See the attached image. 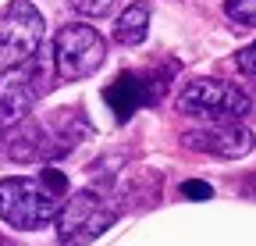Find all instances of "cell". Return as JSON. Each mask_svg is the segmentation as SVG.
Listing matches in <instances>:
<instances>
[{"mask_svg": "<svg viewBox=\"0 0 256 246\" xmlns=\"http://www.w3.org/2000/svg\"><path fill=\"white\" fill-rule=\"evenodd\" d=\"M54 79V57L43 54V47L0 72V129H11L36 107L40 97H46Z\"/></svg>", "mask_w": 256, "mask_h": 246, "instance_id": "6da1fadb", "label": "cell"}, {"mask_svg": "<svg viewBox=\"0 0 256 246\" xmlns=\"http://www.w3.org/2000/svg\"><path fill=\"white\" fill-rule=\"evenodd\" d=\"M57 189H50V182L43 178H4L0 182V221L32 232V228H43L54 221L57 214Z\"/></svg>", "mask_w": 256, "mask_h": 246, "instance_id": "7a4b0ae2", "label": "cell"}, {"mask_svg": "<svg viewBox=\"0 0 256 246\" xmlns=\"http://www.w3.org/2000/svg\"><path fill=\"white\" fill-rule=\"evenodd\" d=\"M114 218H118V203L107 193H100V189H78L75 196L64 200L57 207V214H54L57 242L60 246H89Z\"/></svg>", "mask_w": 256, "mask_h": 246, "instance_id": "3957f363", "label": "cell"}, {"mask_svg": "<svg viewBox=\"0 0 256 246\" xmlns=\"http://www.w3.org/2000/svg\"><path fill=\"white\" fill-rule=\"evenodd\" d=\"M178 111L188 118H206V121H242L252 111V100L235 82L192 79L178 93Z\"/></svg>", "mask_w": 256, "mask_h": 246, "instance_id": "277c9868", "label": "cell"}, {"mask_svg": "<svg viewBox=\"0 0 256 246\" xmlns=\"http://www.w3.org/2000/svg\"><path fill=\"white\" fill-rule=\"evenodd\" d=\"M54 72L68 82L89 79L107 57V43L92 25H64L54 40Z\"/></svg>", "mask_w": 256, "mask_h": 246, "instance_id": "5b68a950", "label": "cell"}, {"mask_svg": "<svg viewBox=\"0 0 256 246\" xmlns=\"http://www.w3.org/2000/svg\"><path fill=\"white\" fill-rule=\"evenodd\" d=\"M43 15L28 0H11L0 11V68L18 65L43 47Z\"/></svg>", "mask_w": 256, "mask_h": 246, "instance_id": "8992f818", "label": "cell"}, {"mask_svg": "<svg viewBox=\"0 0 256 246\" xmlns=\"http://www.w3.org/2000/svg\"><path fill=\"white\" fill-rule=\"evenodd\" d=\"M182 146L196 150V153H210V157H246L252 150V132L238 121H210L206 129H188L182 136Z\"/></svg>", "mask_w": 256, "mask_h": 246, "instance_id": "52a82bcc", "label": "cell"}, {"mask_svg": "<svg viewBox=\"0 0 256 246\" xmlns=\"http://www.w3.org/2000/svg\"><path fill=\"white\" fill-rule=\"evenodd\" d=\"M104 100H107V107H110L121 121H128L142 104H153V89H150L139 75H118V79L104 89Z\"/></svg>", "mask_w": 256, "mask_h": 246, "instance_id": "ba28073f", "label": "cell"}, {"mask_svg": "<svg viewBox=\"0 0 256 246\" xmlns=\"http://www.w3.org/2000/svg\"><path fill=\"white\" fill-rule=\"evenodd\" d=\"M146 33H150V8H146V4L128 8V11L118 18V25H114V40H118L121 47H139V43L146 40Z\"/></svg>", "mask_w": 256, "mask_h": 246, "instance_id": "9c48e42d", "label": "cell"}, {"mask_svg": "<svg viewBox=\"0 0 256 246\" xmlns=\"http://www.w3.org/2000/svg\"><path fill=\"white\" fill-rule=\"evenodd\" d=\"M224 15L238 25H256V0H224Z\"/></svg>", "mask_w": 256, "mask_h": 246, "instance_id": "30bf717a", "label": "cell"}, {"mask_svg": "<svg viewBox=\"0 0 256 246\" xmlns=\"http://www.w3.org/2000/svg\"><path fill=\"white\" fill-rule=\"evenodd\" d=\"M68 4H72L78 15H89V18H104V15H110L114 0H68Z\"/></svg>", "mask_w": 256, "mask_h": 246, "instance_id": "8fae6325", "label": "cell"}, {"mask_svg": "<svg viewBox=\"0 0 256 246\" xmlns=\"http://www.w3.org/2000/svg\"><path fill=\"white\" fill-rule=\"evenodd\" d=\"M182 196H188V200H210L214 189L206 186V182H200V178H188V182H182Z\"/></svg>", "mask_w": 256, "mask_h": 246, "instance_id": "7c38bea8", "label": "cell"}, {"mask_svg": "<svg viewBox=\"0 0 256 246\" xmlns=\"http://www.w3.org/2000/svg\"><path fill=\"white\" fill-rule=\"evenodd\" d=\"M238 72L242 75H249V79H256V43H249L246 50H238Z\"/></svg>", "mask_w": 256, "mask_h": 246, "instance_id": "4fadbf2b", "label": "cell"}, {"mask_svg": "<svg viewBox=\"0 0 256 246\" xmlns=\"http://www.w3.org/2000/svg\"><path fill=\"white\" fill-rule=\"evenodd\" d=\"M0 246H14V242H11V239H4V235H0Z\"/></svg>", "mask_w": 256, "mask_h": 246, "instance_id": "5bb4252c", "label": "cell"}]
</instances>
